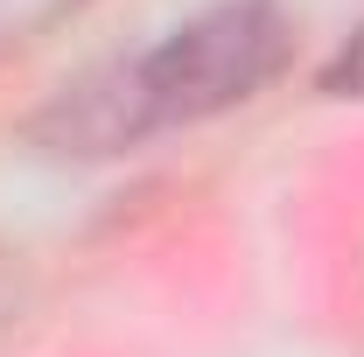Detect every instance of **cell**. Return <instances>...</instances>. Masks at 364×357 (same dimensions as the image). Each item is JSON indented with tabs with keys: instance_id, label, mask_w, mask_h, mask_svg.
<instances>
[{
	"instance_id": "6da1fadb",
	"label": "cell",
	"mask_w": 364,
	"mask_h": 357,
	"mask_svg": "<svg viewBox=\"0 0 364 357\" xmlns=\"http://www.w3.org/2000/svg\"><path fill=\"white\" fill-rule=\"evenodd\" d=\"M287 56H294V21L273 0H218L168 28L154 49L63 85L28 134L56 154H119L168 127H196L259 98L287 70Z\"/></svg>"
},
{
	"instance_id": "7a4b0ae2",
	"label": "cell",
	"mask_w": 364,
	"mask_h": 357,
	"mask_svg": "<svg viewBox=\"0 0 364 357\" xmlns=\"http://www.w3.org/2000/svg\"><path fill=\"white\" fill-rule=\"evenodd\" d=\"M322 91L329 98H364V21L350 28V43L322 63Z\"/></svg>"
}]
</instances>
